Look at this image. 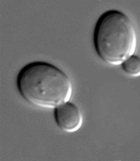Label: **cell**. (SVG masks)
I'll return each mask as SVG.
<instances>
[{"label": "cell", "instance_id": "cell-4", "mask_svg": "<svg viewBox=\"0 0 140 161\" xmlns=\"http://www.w3.org/2000/svg\"><path fill=\"white\" fill-rule=\"evenodd\" d=\"M125 72L131 76H140V57L134 54L132 55L121 64Z\"/></svg>", "mask_w": 140, "mask_h": 161}, {"label": "cell", "instance_id": "cell-3", "mask_svg": "<svg viewBox=\"0 0 140 161\" xmlns=\"http://www.w3.org/2000/svg\"><path fill=\"white\" fill-rule=\"evenodd\" d=\"M54 116L59 128L67 132L76 131L83 122L81 110L70 101L55 108Z\"/></svg>", "mask_w": 140, "mask_h": 161}, {"label": "cell", "instance_id": "cell-1", "mask_svg": "<svg viewBox=\"0 0 140 161\" xmlns=\"http://www.w3.org/2000/svg\"><path fill=\"white\" fill-rule=\"evenodd\" d=\"M18 91L32 105L55 108L69 101L73 86L68 76L51 64L36 61L25 66L17 78Z\"/></svg>", "mask_w": 140, "mask_h": 161}, {"label": "cell", "instance_id": "cell-2", "mask_svg": "<svg viewBox=\"0 0 140 161\" xmlns=\"http://www.w3.org/2000/svg\"><path fill=\"white\" fill-rule=\"evenodd\" d=\"M93 42L96 52L103 61L121 65L134 54L137 45L136 30L125 13L108 11L100 16L96 25Z\"/></svg>", "mask_w": 140, "mask_h": 161}]
</instances>
